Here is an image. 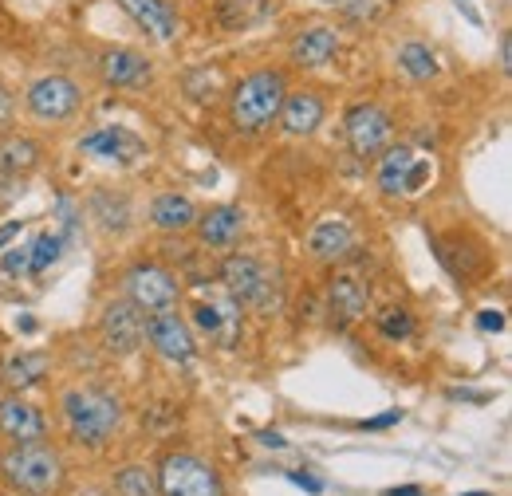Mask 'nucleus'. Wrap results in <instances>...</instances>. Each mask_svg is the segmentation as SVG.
<instances>
[{
  "instance_id": "obj_29",
  "label": "nucleus",
  "mask_w": 512,
  "mask_h": 496,
  "mask_svg": "<svg viewBox=\"0 0 512 496\" xmlns=\"http://www.w3.org/2000/svg\"><path fill=\"white\" fill-rule=\"evenodd\" d=\"M375 327H379V335L390 339V343H406L414 335V315L406 308H386L375 315Z\"/></svg>"
},
{
  "instance_id": "obj_2",
  "label": "nucleus",
  "mask_w": 512,
  "mask_h": 496,
  "mask_svg": "<svg viewBox=\"0 0 512 496\" xmlns=\"http://www.w3.org/2000/svg\"><path fill=\"white\" fill-rule=\"evenodd\" d=\"M288 91L292 87H288V75L280 67H256L249 75H241L229 91V123H233V130L245 134V138L264 134L276 123L280 103H284Z\"/></svg>"
},
{
  "instance_id": "obj_34",
  "label": "nucleus",
  "mask_w": 512,
  "mask_h": 496,
  "mask_svg": "<svg viewBox=\"0 0 512 496\" xmlns=\"http://www.w3.org/2000/svg\"><path fill=\"white\" fill-rule=\"evenodd\" d=\"M402 422V410H386L379 418H371V422H363V430H386V426H398Z\"/></svg>"
},
{
  "instance_id": "obj_40",
  "label": "nucleus",
  "mask_w": 512,
  "mask_h": 496,
  "mask_svg": "<svg viewBox=\"0 0 512 496\" xmlns=\"http://www.w3.org/2000/svg\"><path fill=\"white\" fill-rule=\"evenodd\" d=\"M79 496H111V493H103V489H83Z\"/></svg>"
},
{
  "instance_id": "obj_20",
  "label": "nucleus",
  "mask_w": 512,
  "mask_h": 496,
  "mask_svg": "<svg viewBox=\"0 0 512 496\" xmlns=\"http://www.w3.org/2000/svg\"><path fill=\"white\" fill-rule=\"evenodd\" d=\"M193 327L201 331V335H209L213 343H221V347H229L233 339H237V331H241V304H233V300H197L193 304Z\"/></svg>"
},
{
  "instance_id": "obj_16",
  "label": "nucleus",
  "mask_w": 512,
  "mask_h": 496,
  "mask_svg": "<svg viewBox=\"0 0 512 496\" xmlns=\"http://www.w3.org/2000/svg\"><path fill=\"white\" fill-rule=\"evenodd\" d=\"M115 4L134 20V28L146 32L154 44H174L182 36V20H178L170 0H115Z\"/></svg>"
},
{
  "instance_id": "obj_28",
  "label": "nucleus",
  "mask_w": 512,
  "mask_h": 496,
  "mask_svg": "<svg viewBox=\"0 0 512 496\" xmlns=\"http://www.w3.org/2000/svg\"><path fill=\"white\" fill-rule=\"evenodd\" d=\"M115 496H162L158 493V473L150 465L115 469Z\"/></svg>"
},
{
  "instance_id": "obj_26",
  "label": "nucleus",
  "mask_w": 512,
  "mask_h": 496,
  "mask_svg": "<svg viewBox=\"0 0 512 496\" xmlns=\"http://www.w3.org/2000/svg\"><path fill=\"white\" fill-rule=\"evenodd\" d=\"M398 71L406 75V79H414V83H430L438 71H442V63H438V52L430 48V44H422V40H406L402 48H398Z\"/></svg>"
},
{
  "instance_id": "obj_12",
  "label": "nucleus",
  "mask_w": 512,
  "mask_h": 496,
  "mask_svg": "<svg viewBox=\"0 0 512 496\" xmlns=\"http://www.w3.org/2000/svg\"><path fill=\"white\" fill-rule=\"evenodd\" d=\"M355 252V225L343 213H323L308 229V256L316 264H343Z\"/></svg>"
},
{
  "instance_id": "obj_13",
  "label": "nucleus",
  "mask_w": 512,
  "mask_h": 496,
  "mask_svg": "<svg viewBox=\"0 0 512 496\" xmlns=\"http://www.w3.org/2000/svg\"><path fill=\"white\" fill-rule=\"evenodd\" d=\"M327 119V103L316 87H300V91H288L284 103H280V115L276 126L288 134V138H312Z\"/></svg>"
},
{
  "instance_id": "obj_17",
  "label": "nucleus",
  "mask_w": 512,
  "mask_h": 496,
  "mask_svg": "<svg viewBox=\"0 0 512 496\" xmlns=\"http://www.w3.org/2000/svg\"><path fill=\"white\" fill-rule=\"evenodd\" d=\"M367 304H371L367 284L355 272H335V280L327 284V315H331V323L339 331L351 327V323H359L367 315Z\"/></svg>"
},
{
  "instance_id": "obj_19",
  "label": "nucleus",
  "mask_w": 512,
  "mask_h": 496,
  "mask_svg": "<svg viewBox=\"0 0 512 496\" xmlns=\"http://www.w3.org/2000/svg\"><path fill=\"white\" fill-rule=\"evenodd\" d=\"M245 209L241 205H213L205 213H197L193 233L205 248H233L245 233Z\"/></svg>"
},
{
  "instance_id": "obj_25",
  "label": "nucleus",
  "mask_w": 512,
  "mask_h": 496,
  "mask_svg": "<svg viewBox=\"0 0 512 496\" xmlns=\"http://www.w3.org/2000/svg\"><path fill=\"white\" fill-rule=\"evenodd\" d=\"M48 371H52V359H48L44 351H16V355H8V359H4L0 378L8 382V390H12V394H24V390L40 386V382L48 378Z\"/></svg>"
},
{
  "instance_id": "obj_32",
  "label": "nucleus",
  "mask_w": 512,
  "mask_h": 496,
  "mask_svg": "<svg viewBox=\"0 0 512 496\" xmlns=\"http://www.w3.org/2000/svg\"><path fill=\"white\" fill-rule=\"evenodd\" d=\"M477 327H481V331H493V335H501V331H505V311L485 308L481 315H477Z\"/></svg>"
},
{
  "instance_id": "obj_4",
  "label": "nucleus",
  "mask_w": 512,
  "mask_h": 496,
  "mask_svg": "<svg viewBox=\"0 0 512 496\" xmlns=\"http://www.w3.org/2000/svg\"><path fill=\"white\" fill-rule=\"evenodd\" d=\"M24 107L36 123L60 126L71 123L83 107V87L64 75V71H48V75H36L28 87H24Z\"/></svg>"
},
{
  "instance_id": "obj_24",
  "label": "nucleus",
  "mask_w": 512,
  "mask_h": 496,
  "mask_svg": "<svg viewBox=\"0 0 512 496\" xmlns=\"http://www.w3.org/2000/svg\"><path fill=\"white\" fill-rule=\"evenodd\" d=\"M276 12V0H217L213 4V20L225 32H249L256 24H264Z\"/></svg>"
},
{
  "instance_id": "obj_1",
  "label": "nucleus",
  "mask_w": 512,
  "mask_h": 496,
  "mask_svg": "<svg viewBox=\"0 0 512 496\" xmlns=\"http://www.w3.org/2000/svg\"><path fill=\"white\" fill-rule=\"evenodd\" d=\"M60 418H64L67 441L83 449H103L123 426V402L107 386L79 382L60 394Z\"/></svg>"
},
{
  "instance_id": "obj_38",
  "label": "nucleus",
  "mask_w": 512,
  "mask_h": 496,
  "mask_svg": "<svg viewBox=\"0 0 512 496\" xmlns=\"http://www.w3.org/2000/svg\"><path fill=\"white\" fill-rule=\"evenodd\" d=\"M260 445H268V449H284L288 441H284L280 434H260Z\"/></svg>"
},
{
  "instance_id": "obj_22",
  "label": "nucleus",
  "mask_w": 512,
  "mask_h": 496,
  "mask_svg": "<svg viewBox=\"0 0 512 496\" xmlns=\"http://www.w3.org/2000/svg\"><path fill=\"white\" fill-rule=\"evenodd\" d=\"M414 162H418V150L414 146H406V142H390L383 154H379V162H375V186L383 197H406V186H410V170H414Z\"/></svg>"
},
{
  "instance_id": "obj_6",
  "label": "nucleus",
  "mask_w": 512,
  "mask_h": 496,
  "mask_svg": "<svg viewBox=\"0 0 512 496\" xmlns=\"http://www.w3.org/2000/svg\"><path fill=\"white\" fill-rule=\"evenodd\" d=\"M123 292H127V300L142 311V315L178 308V300H182L178 276H174L166 264H158V260H138V264H130L127 276H123Z\"/></svg>"
},
{
  "instance_id": "obj_37",
  "label": "nucleus",
  "mask_w": 512,
  "mask_h": 496,
  "mask_svg": "<svg viewBox=\"0 0 512 496\" xmlns=\"http://www.w3.org/2000/svg\"><path fill=\"white\" fill-rule=\"evenodd\" d=\"M449 398H461V402H489V394H477V390H449Z\"/></svg>"
},
{
  "instance_id": "obj_8",
  "label": "nucleus",
  "mask_w": 512,
  "mask_h": 496,
  "mask_svg": "<svg viewBox=\"0 0 512 496\" xmlns=\"http://www.w3.org/2000/svg\"><path fill=\"white\" fill-rule=\"evenodd\" d=\"M221 284H225V296L241 308H268V296H272V272L268 264L253 256V252H233L221 260Z\"/></svg>"
},
{
  "instance_id": "obj_35",
  "label": "nucleus",
  "mask_w": 512,
  "mask_h": 496,
  "mask_svg": "<svg viewBox=\"0 0 512 496\" xmlns=\"http://www.w3.org/2000/svg\"><path fill=\"white\" fill-rule=\"evenodd\" d=\"M20 233H24V221H4L0 225V248H8Z\"/></svg>"
},
{
  "instance_id": "obj_42",
  "label": "nucleus",
  "mask_w": 512,
  "mask_h": 496,
  "mask_svg": "<svg viewBox=\"0 0 512 496\" xmlns=\"http://www.w3.org/2000/svg\"><path fill=\"white\" fill-rule=\"evenodd\" d=\"M465 496H485V493H465Z\"/></svg>"
},
{
  "instance_id": "obj_18",
  "label": "nucleus",
  "mask_w": 512,
  "mask_h": 496,
  "mask_svg": "<svg viewBox=\"0 0 512 496\" xmlns=\"http://www.w3.org/2000/svg\"><path fill=\"white\" fill-rule=\"evenodd\" d=\"M0 434L8 441H44L48 437V418L24 394H4L0 398Z\"/></svg>"
},
{
  "instance_id": "obj_21",
  "label": "nucleus",
  "mask_w": 512,
  "mask_h": 496,
  "mask_svg": "<svg viewBox=\"0 0 512 496\" xmlns=\"http://www.w3.org/2000/svg\"><path fill=\"white\" fill-rule=\"evenodd\" d=\"M44 166V146L32 134L0 130V178H28Z\"/></svg>"
},
{
  "instance_id": "obj_3",
  "label": "nucleus",
  "mask_w": 512,
  "mask_h": 496,
  "mask_svg": "<svg viewBox=\"0 0 512 496\" xmlns=\"http://www.w3.org/2000/svg\"><path fill=\"white\" fill-rule=\"evenodd\" d=\"M0 477L20 496H56L67 481V465L48 441H12L0 453Z\"/></svg>"
},
{
  "instance_id": "obj_30",
  "label": "nucleus",
  "mask_w": 512,
  "mask_h": 496,
  "mask_svg": "<svg viewBox=\"0 0 512 496\" xmlns=\"http://www.w3.org/2000/svg\"><path fill=\"white\" fill-rule=\"evenodd\" d=\"M28 252H32V276H40V272H48L56 260H60V252H64V237L60 233H36V241L28 245Z\"/></svg>"
},
{
  "instance_id": "obj_14",
  "label": "nucleus",
  "mask_w": 512,
  "mask_h": 496,
  "mask_svg": "<svg viewBox=\"0 0 512 496\" xmlns=\"http://www.w3.org/2000/svg\"><path fill=\"white\" fill-rule=\"evenodd\" d=\"M79 154H87L95 162H123L127 166V162L146 154V142L127 126H95L79 138Z\"/></svg>"
},
{
  "instance_id": "obj_11",
  "label": "nucleus",
  "mask_w": 512,
  "mask_h": 496,
  "mask_svg": "<svg viewBox=\"0 0 512 496\" xmlns=\"http://www.w3.org/2000/svg\"><path fill=\"white\" fill-rule=\"evenodd\" d=\"M95 71H99L103 87H111V91H138V87H150V79H154V63L138 48H123V44L103 48L95 56Z\"/></svg>"
},
{
  "instance_id": "obj_15",
  "label": "nucleus",
  "mask_w": 512,
  "mask_h": 496,
  "mask_svg": "<svg viewBox=\"0 0 512 496\" xmlns=\"http://www.w3.org/2000/svg\"><path fill=\"white\" fill-rule=\"evenodd\" d=\"M339 48H343V36L335 24H304L288 44V60L304 71H316V67H327L335 60Z\"/></svg>"
},
{
  "instance_id": "obj_27",
  "label": "nucleus",
  "mask_w": 512,
  "mask_h": 496,
  "mask_svg": "<svg viewBox=\"0 0 512 496\" xmlns=\"http://www.w3.org/2000/svg\"><path fill=\"white\" fill-rule=\"evenodd\" d=\"M91 217L107 229V233H127L130 221H134V213H130V201L127 197H111L107 189L103 193H95L91 197Z\"/></svg>"
},
{
  "instance_id": "obj_9",
  "label": "nucleus",
  "mask_w": 512,
  "mask_h": 496,
  "mask_svg": "<svg viewBox=\"0 0 512 496\" xmlns=\"http://www.w3.org/2000/svg\"><path fill=\"white\" fill-rule=\"evenodd\" d=\"M146 343L154 347L158 359H166L174 367H190L193 359H197L193 327L186 323V315H178V308L150 311L146 315Z\"/></svg>"
},
{
  "instance_id": "obj_23",
  "label": "nucleus",
  "mask_w": 512,
  "mask_h": 496,
  "mask_svg": "<svg viewBox=\"0 0 512 496\" xmlns=\"http://www.w3.org/2000/svg\"><path fill=\"white\" fill-rule=\"evenodd\" d=\"M193 221H197V205H193L186 193H158L150 201V225L166 237H182L193 233Z\"/></svg>"
},
{
  "instance_id": "obj_31",
  "label": "nucleus",
  "mask_w": 512,
  "mask_h": 496,
  "mask_svg": "<svg viewBox=\"0 0 512 496\" xmlns=\"http://www.w3.org/2000/svg\"><path fill=\"white\" fill-rule=\"evenodd\" d=\"M0 272H8V276H28V272H32V252H28V245L0 248Z\"/></svg>"
},
{
  "instance_id": "obj_5",
  "label": "nucleus",
  "mask_w": 512,
  "mask_h": 496,
  "mask_svg": "<svg viewBox=\"0 0 512 496\" xmlns=\"http://www.w3.org/2000/svg\"><path fill=\"white\" fill-rule=\"evenodd\" d=\"M154 473L162 496H229L221 473L197 453H166Z\"/></svg>"
},
{
  "instance_id": "obj_10",
  "label": "nucleus",
  "mask_w": 512,
  "mask_h": 496,
  "mask_svg": "<svg viewBox=\"0 0 512 496\" xmlns=\"http://www.w3.org/2000/svg\"><path fill=\"white\" fill-rule=\"evenodd\" d=\"M343 134L355 158H379L394 142V119L379 103H355L343 119Z\"/></svg>"
},
{
  "instance_id": "obj_41",
  "label": "nucleus",
  "mask_w": 512,
  "mask_h": 496,
  "mask_svg": "<svg viewBox=\"0 0 512 496\" xmlns=\"http://www.w3.org/2000/svg\"><path fill=\"white\" fill-rule=\"evenodd\" d=\"M312 4H339V0H312Z\"/></svg>"
},
{
  "instance_id": "obj_36",
  "label": "nucleus",
  "mask_w": 512,
  "mask_h": 496,
  "mask_svg": "<svg viewBox=\"0 0 512 496\" xmlns=\"http://www.w3.org/2000/svg\"><path fill=\"white\" fill-rule=\"evenodd\" d=\"M288 477H292V485H300V489H308V493H323V481L308 477V473H288Z\"/></svg>"
},
{
  "instance_id": "obj_7",
  "label": "nucleus",
  "mask_w": 512,
  "mask_h": 496,
  "mask_svg": "<svg viewBox=\"0 0 512 496\" xmlns=\"http://www.w3.org/2000/svg\"><path fill=\"white\" fill-rule=\"evenodd\" d=\"M99 343L115 359H134L146 343V315L134 308L127 296L107 300L99 311Z\"/></svg>"
},
{
  "instance_id": "obj_33",
  "label": "nucleus",
  "mask_w": 512,
  "mask_h": 496,
  "mask_svg": "<svg viewBox=\"0 0 512 496\" xmlns=\"http://www.w3.org/2000/svg\"><path fill=\"white\" fill-rule=\"evenodd\" d=\"M12 111H16V95L0 83V126H8L12 123Z\"/></svg>"
},
{
  "instance_id": "obj_39",
  "label": "nucleus",
  "mask_w": 512,
  "mask_h": 496,
  "mask_svg": "<svg viewBox=\"0 0 512 496\" xmlns=\"http://www.w3.org/2000/svg\"><path fill=\"white\" fill-rule=\"evenodd\" d=\"M386 496H422L418 485H402V489H386Z\"/></svg>"
}]
</instances>
